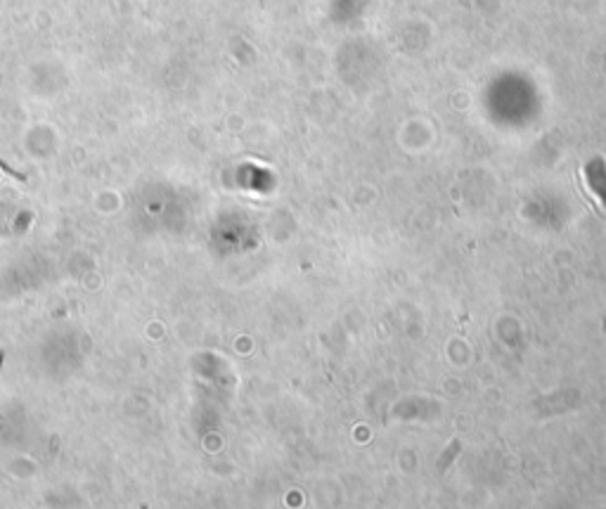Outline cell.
<instances>
[{
  "mask_svg": "<svg viewBox=\"0 0 606 509\" xmlns=\"http://www.w3.org/2000/svg\"><path fill=\"white\" fill-rule=\"evenodd\" d=\"M0 168H3V171H5L7 175H12V178H17L19 182H26V175H24V173H19V171H14V168H10V166L5 164L3 159H0Z\"/></svg>",
  "mask_w": 606,
  "mask_h": 509,
  "instance_id": "6da1fadb",
  "label": "cell"
}]
</instances>
